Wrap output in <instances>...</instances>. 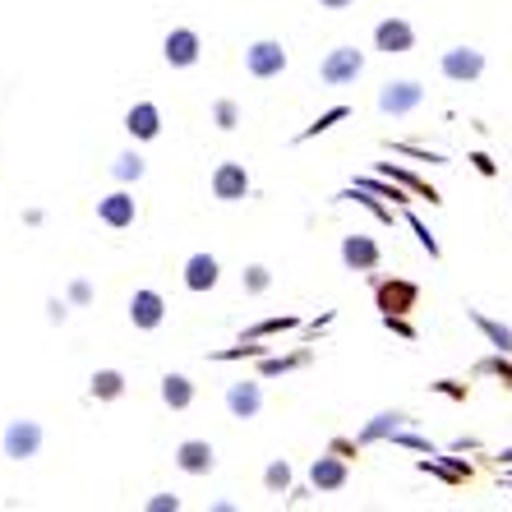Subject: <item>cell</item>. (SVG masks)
<instances>
[{
  "mask_svg": "<svg viewBox=\"0 0 512 512\" xmlns=\"http://www.w3.org/2000/svg\"><path fill=\"white\" fill-rule=\"evenodd\" d=\"M213 194L222 203H236L250 194V176H245V167L240 162H222V167L213 171Z\"/></svg>",
  "mask_w": 512,
  "mask_h": 512,
  "instance_id": "cell-7",
  "label": "cell"
},
{
  "mask_svg": "<svg viewBox=\"0 0 512 512\" xmlns=\"http://www.w3.org/2000/svg\"><path fill=\"white\" fill-rule=\"evenodd\" d=\"M319 5H328V10H346V5H356V0H319Z\"/></svg>",
  "mask_w": 512,
  "mask_h": 512,
  "instance_id": "cell-28",
  "label": "cell"
},
{
  "mask_svg": "<svg viewBox=\"0 0 512 512\" xmlns=\"http://www.w3.org/2000/svg\"><path fill=\"white\" fill-rule=\"evenodd\" d=\"M167 60L176 65V70H190L194 60H199V37H194L190 28H171L167 33Z\"/></svg>",
  "mask_w": 512,
  "mask_h": 512,
  "instance_id": "cell-10",
  "label": "cell"
},
{
  "mask_svg": "<svg viewBox=\"0 0 512 512\" xmlns=\"http://www.w3.org/2000/svg\"><path fill=\"white\" fill-rule=\"evenodd\" d=\"M471 167H476L480 176H494V162H489L485 153H471Z\"/></svg>",
  "mask_w": 512,
  "mask_h": 512,
  "instance_id": "cell-25",
  "label": "cell"
},
{
  "mask_svg": "<svg viewBox=\"0 0 512 512\" xmlns=\"http://www.w3.org/2000/svg\"><path fill=\"white\" fill-rule=\"evenodd\" d=\"M439 393H448V397H457V402H462L466 388H462V383H453V379H443V383H439Z\"/></svg>",
  "mask_w": 512,
  "mask_h": 512,
  "instance_id": "cell-26",
  "label": "cell"
},
{
  "mask_svg": "<svg viewBox=\"0 0 512 512\" xmlns=\"http://www.w3.org/2000/svg\"><path fill=\"white\" fill-rule=\"evenodd\" d=\"M374 296H379V310H383V319H402V314H411L416 310V300H420V286L416 282H379L374 286Z\"/></svg>",
  "mask_w": 512,
  "mask_h": 512,
  "instance_id": "cell-2",
  "label": "cell"
},
{
  "mask_svg": "<svg viewBox=\"0 0 512 512\" xmlns=\"http://www.w3.org/2000/svg\"><path fill=\"white\" fill-rule=\"evenodd\" d=\"M190 397H194V383L185 379V374H167V379H162V402L167 406H190Z\"/></svg>",
  "mask_w": 512,
  "mask_h": 512,
  "instance_id": "cell-20",
  "label": "cell"
},
{
  "mask_svg": "<svg viewBox=\"0 0 512 512\" xmlns=\"http://www.w3.org/2000/svg\"><path fill=\"white\" fill-rule=\"evenodd\" d=\"M439 70H443V79H453V84H476L480 74H485V51H476V47L443 51Z\"/></svg>",
  "mask_w": 512,
  "mask_h": 512,
  "instance_id": "cell-1",
  "label": "cell"
},
{
  "mask_svg": "<svg viewBox=\"0 0 512 512\" xmlns=\"http://www.w3.org/2000/svg\"><path fill=\"white\" fill-rule=\"evenodd\" d=\"M116 176H120V180H139V176H143V162H139V157H120Z\"/></svg>",
  "mask_w": 512,
  "mask_h": 512,
  "instance_id": "cell-23",
  "label": "cell"
},
{
  "mask_svg": "<svg viewBox=\"0 0 512 512\" xmlns=\"http://www.w3.org/2000/svg\"><path fill=\"white\" fill-rule=\"evenodd\" d=\"M185 286H190V291H213L217 286V259L213 254H194V259L185 263Z\"/></svg>",
  "mask_w": 512,
  "mask_h": 512,
  "instance_id": "cell-13",
  "label": "cell"
},
{
  "mask_svg": "<svg viewBox=\"0 0 512 512\" xmlns=\"http://www.w3.org/2000/svg\"><path fill=\"white\" fill-rule=\"evenodd\" d=\"M466 314H471V323H476L480 333H485V337H489V342L499 346V351H512V328H508V323H499V319H489V314H480V310H466Z\"/></svg>",
  "mask_w": 512,
  "mask_h": 512,
  "instance_id": "cell-18",
  "label": "cell"
},
{
  "mask_svg": "<svg viewBox=\"0 0 512 512\" xmlns=\"http://www.w3.org/2000/svg\"><path fill=\"white\" fill-rule=\"evenodd\" d=\"M360 70H365V56H360L356 47H337V51H328V60H323L319 74H323V84L342 88V84H356Z\"/></svg>",
  "mask_w": 512,
  "mask_h": 512,
  "instance_id": "cell-3",
  "label": "cell"
},
{
  "mask_svg": "<svg viewBox=\"0 0 512 512\" xmlns=\"http://www.w3.org/2000/svg\"><path fill=\"white\" fill-rule=\"evenodd\" d=\"M157 125H162V116H157L153 102H139V107H130V116H125V130H130L134 139H157Z\"/></svg>",
  "mask_w": 512,
  "mask_h": 512,
  "instance_id": "cell-14",
  "label": "cell"
},
{
  "mask_svg": "<svg viewBox=\"0 0 512 512\" xmlns=\"http://www.w3.org/2000/svg\"><path fill=\"white\" fill-rule=\"evenodd\" d=\"M476 374L480 379H499L503 388H512V351H499V356L476 360Z\"/></svg>",
  "mask_w": 512,
  "mask_h": 512,
  "instance_id": "cell-19",
  "label": "cell"
},
{
  "mask_svg": "<svg viewBox=\"0 0 512 512\" xmlns=\"http://www.w3.org/2000/svg\"><path fill=\"white\" fill-rule=\"evenodd\" d=\"M37 443H42V429H37L33 420H14V425L5 429V453H10L14 462L33 457V453H37Z\"/></svg>",
  "mask_w": 512,
  "mask_h": 512,
  "instance_id": "cell-8",
  "label": "cell"
},
{
  "mask_svg": "<svg viewBox=\"0 0 512 512\" xmlns=\"http://www.w3.org/2000/svg\"><path fill=\"white\" fill-rule=\"evenodd\" d=\"M217 120H222V130H231V125H236V107H231V102H217Z\"/></svg>",
  "mask_w": 512,
  "mask_h": 512,
  "instance_id": "cell-24",
  "label": "cell"
},
{
  "mask_svg": "<svg viewBox=\"0 0 512 512\" xmlns=\"http://www.w3.org/2000/svg\"><path fill=\"white\" fill-rule=\"evenodd\" d=\"M342 263L356 268V273H374L379 268V245L370 236H346L342 240Z\"/></svg>",
  "mask_w": 512,
  "mask_h": 512,
  "instance_id": "cell-9",
  "label": "cell"
},
{
  "mask_svg": "<svg viewBox=\"0 0 512 512\" xmlns=\"http://www.w3.org/2000/svg\"><path fill=\"white\" fill-rule=\"evenodd\" d=\"M176 466L185 471V476H208V471H213V448H208V443H199V439L180 443V448H176Z\"/></svg>",
  "mask_w": 512,
  "mask_h": 512,
  "instance_id": "cell-11",
  "label": "cell"
},
{
  "mask_svg": "<svg viewBox=\"0 0 512 512\" xmlns=\"http://www.w3.org/2000/svg\"><path fill=\"white\" fill-rule=\"evenodd\" d=\"M268 286V277H263V268H250V291H263Z\"/></svg>",
  "mask_w": 512,
  "mask_h": 512,
  "instance_id": "cell-27",
  "label": "cell"
},
{
  "mask_svg": "<svg viewBox=\"0 0 512 512\" xmlns=\"http://www.w3.org/2000/svg\"><path fill=\"white\" fill-rule=\"evenodd\" d=\"M259 383H231V393H227V406H231V416L240 420H250L254 411H259Z\"/></svg>",
  "mask_w": 512,
  "mask_h": 512,
  "instance_id": "cell-16",
  "label": "cell"
},
{
  "mask_svg": "<svg viewBox=\"0 0 512 512\" xmlns=\"http://www.w3.org/2000/svg\"><path fill=\"white\" fill-rule=\"evenodd\" d=\"M310 480H314V489H342L346 485V466L337 462V457H319L314 471H310Z\"/></svg>",
  "mask_w": 512,
  "mask_h": 512,
  "instance_id": "cell-17",
  "label": "cell"
},
{
  "mask_svg": "<svg viewBox=\"0 0 512 512\" xmlns=\"http://www.w3.org/2000/svg\"><path fill=\"white\" fill-rule=\"evenodd\" d=\"M120 388H125V379H120L116 370H102V374H93V397H120Z\"/></svg>",
  "mask_w": 512,
  "mask_h": 512,
  "instance_id": "cell-21",
  "label": "cell"
},
{
  "mask_svg": "<svg viewBox=\"0 0 512 512\" xmlns=\"http://www.w3.org/2000/svg\"><path fill=\"white\" fill-rule=\"evenodd\" d=\"M263 485H268V489H286V485H291V471H286V462H273V466H268Z\"/></svg>",
  "mask_w": 512,
  "mask_h": 512,
  "instance_id": "cell-22",
  "label": "cell"
},
{
  "mask_svg": "<svg viewBox=\"0 0 512 512\" xmlns=\"http://www.w3.org/2000/svg\"><path fill=\"white\" fill-rule=\"evenodd\" d=\"M162 314H167V305H162V296H157V291H134V300H130L134 328H157V323H162Z\"/></svg>",
  "mask_w": 512,
  "mask_h": 512,
  "instance_id": "cell-12",
  "label": "cell"
},
{
  "mask_svg": "<svg viewBox=\"0 0 512 512\" xmlns=\"http://www.w3.org/2000/svg\"><path fill=\"white\" fill-rule=\"evenodd\" d=\"M499 462H508V466H512V448H503V453H499Z\"/></svg>",
  "mask_w": 512,
  "mask_h": 512,
  "instance_id": "cell-29",
  "label": "cell"
},
{
  "mask_svg": "<svg viewBox=\"0 0 512 512\" xmlns=\"http://www.w3.org/2000/svg\"><path fill=\"white\" fill-rule=\"evenodd\" d=\"M97 217H102L107 227H130L134 222V199L130 194H111V199L97 203Z\"/></svg>",
  "mask_w": 512,
  "mask_h": 512,
  "instance_id": "cell-15",
  "label": "cell"
},
{
  "mask_svg": "<svg viewBox=\"0 0 512 512\" xmlns=\"http://www.w3.org/2000/svg\"><path fill=\"white\" fill-rule=\"evenodd\" d=\"M420 102H425V88L411 84V79L383 84V93H379V111H383V116H406V111H416Z\"/></svg>",
  "mask_w": 512,
  "mask_h": 512,
  "instance_id": "cell-4",
  "label": "cell"
},
{
  "mask_svg": "<svg viewBox=\"0 0 512 512\" xmlns=\"http://www.w3.org/2000/svg\"><path fill=\"white\" fill-rule=\"evenodd\" d=\"M374 47L388 51V56H402V51L416 47V28L406 24V19H383V24L374 28Z\"/></svg>",
  "mask_w": 512,
  "mask_h": 512,
  "instance_id": "cell-6",
  "label": "cell"
},
{
  "mask_svg": "<svg viewBox=\"0 0 512 512\" xmlns=\"http://www.w3.org/2000/svg\"><path fill=\"white\" fill-rule=\"evenodd\" d=\"M245 65H250L254 79H273V74H282L286 70L282 42H254V47L245 51Z\"/></svg>",
  "mask_w": 512,
  "mask_h": 512,
  "instance_id": "cell-5",
  "label": "cell"
}]
</instances>
